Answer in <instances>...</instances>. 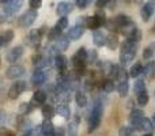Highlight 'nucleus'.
I'll list each match as a JSON object with an SVG mask.
<instances>
[{"label": "nucleus", "instance_id": "obj_1", "mask_svg": "<svg viewBox=\"0 0 155 136\" xmlns=\"http://www.w3.org/2000/svg\"><path fill=\"white\" fill-rule=\"evenodd\" d=\"M102 104L101 102H95L94 105L93 110H91V116H90V120H88V132H93L98 128V125L101 124V117H102Z\"/></svg>", "mask_w": 155, "mask_h": 136}, {"label": "nucleus", "instance_id": "obj_2", "mask_svg": "<svg viewBox=\"0 0 155 136\" xmlns=\"http://www.w3.org/2000/svg\"><path fill=\"white\" fill-rule=\"evenodd\" d=\"M26 88H27L26 82H23V80L15 82L10 87V90H8V98H10V99H16L25 90H26Z\"/></svg>", "mask_w": 155, "mask_h": 136}, {"label": "nucleus", "instance_id": "obj_3", "mask_svg": "<svg viewBox=\"0 0 155 136\" xmlns=\"http://www.w3.org/2000/svg\"><path fill=\"white\" fill-rule=\"evenodd\" d=\"M37 11L35 10H27L26 12L23 14V15L19 18V25H21V27H30L33 23H34V21L37 19Z\"/></svg>", "mask_w": 155, "mask_h": 136}, {"label": "nucleus", "instance_id": "obj_4", "mask_svg": "<svg viewBox=\"0 0 155 136\" xmlns=\"http://www.w3.org/2000/svg\"><path fill=\"white\" fill-rule=\"evenodd\" d=\"M22 55H23V48H22V46H15V48L10 49V51L7 52L5 60H7L8 63H14V61L21 59Z\"/></svg>", "mask_w": 155, "mask_h": 136}, {"label": "nucleus", "instance_id": "obj_5", "mask_svg": "<svg viewBox=\"0 0 155 136\" xmlns=\"http://www.w3.org/2000/svg\"><path fill=\"white\" fill-rule=\"evenodd\" d=\"M155 11V0H148L142 8V18L144 22H147L151 18V15Z\"/></svg>", "mask_w": 155, "mask_h": 136}, {"label": "nucleus", "instance_id": "obj_6", "mask_svg": "<svg viewBox=\"0 0 155 136\" xmlns=\"http://www.w3.org/2000/svg\"><path fill=\"white\" fill-rule=\"evenodd\" d=\"M21 7H22V0H8L7 3H4L3 10L7 14H10V15H14L15 12H18Z\"/></svg>", "mask_w": 155, "mask_h": 136}, {"label": "nucleus", "instance_id": "obj_7", "mask_svg": "<svg viewBox=\"0 0 155 136\" xmlns=\"http://www.w3.org/2000/svg\"><path fill=\"white\" fill-rule=\"evenodd\" d=\"M23 74H25V68L22 67V65H11V67L7 69V72H5L8 79H18V78H21Z\"/></svg>", "mask_w": 155, "mask_h": 136}, {"label": "nucleus", "instance_id": "obj_8", "mask_svg": "<svg viewBox=\"0 0 155 136\" xmlns=\"http://www.w3.org/2000/svg\"><path fill=\"white\" fill-rule=\"evenodd\" d=\"M72 10H74L72 3H70V2H60L59 4H57L56 12H57V15H60V16H65V15H68V14H70Z\"/></svg>", "mask_w": 155, "mask_h": 136}, {"label": "nucleus", "instance_id": "obj_9", "mask_svg": "<svg viewBox=\"0 0 155 136\" xmlns=\"http://www.w3.org/2000/svg\"><path fill=\"white\" fill-rule=\"evenodd\" d=\"M83 33H84V29H83V26H80V25H76V26L71 27V30L68 32L67 37L70 38V40L76 41V40H79V38L82 37Z\"/></svg>", "mask_w": 155, "mask_h": 136}, {"label": "nucleus", "instance_id": "obj_10", "mask_svg": "<svg viewBox=\"0 0 155 136\" xmlns=\"http://www.w3.org/2000/svg\"><path fill=\"white\" fill-rule=\"evenodd\" d=\"M26 42L29 44V45L37 46L38 44L41 42V32H38V30H31L29 37H27V40H26Z\"/></svg>", "mask_w": 155, "mask_h": 136}, {"label": "nucleus", "instance_id": "obj_11", "mask_svg": "<svg viewBox=\"0 0 155 136\" xmlns=\"http://www.w3.org/2000/svg\"><path fill=\"white\" fill-rule=\"evenodd\" d=\"M93 41L97 46H104L105 42H106V35H105L104 32H101V30H95L93 34Z\"/></svg>", "mask_w": 155, "mask_h": 136}, {"label": "nucleus", "instance_id": "obj_12", "mask_svg": "<svg viewBox=\"0 0 155 136\" xmlns=\"http://www.w3.org/2000/svg\"><path fill=\"white\" fill-rule=\"evenodd\" d=\"M41 131H42V135L45 136H53L54 132V125L51 120H45L41 125Z\"/></svg>", "mask_w": 155, "mask_h": 136}, {"label": "nucleus", "instance_id": "obj_13", "mask_svg": "<svg viewBox=\"0 0 155 136\" xmlns=\"http://www.w3.org/2000/svg\"><path fill=\"white\" fill-rule=\"evenodd\" d=\"M31 82L34 85H42V83L46 82V74L44 71H41V69H37L31 78Z\"/></svg>", "mask_w": 155, "mask_h": 136}, {"label": "nucleus", "instance_id": "obj_14", "mask_svg": "<svg viewBox=\"0 0 155 136\" xmlns=\"http://www.w3.org/2000/svg\"><path fill=\"white\" fill-rule=\"evenodd\" d=\"M84 26L88 27L90 30H97L99 26H102V25L99 23V21L95 16H87V18H84Z\"/></svg>", "mask_w": 155, "mask_h": 136}, {"label": "nucleus", "instance_id": "obj_15", "mask_svg": "<svg viewBox=\"0 0 155 136\" xmlns=\"http://www.w3.org/2000/svg\"><path fill=\"white\" fill-rule=\"evenodd\" d=\"M68 45H70V38H68L67 35H60L56 40V45L54 46H56L59 51H65V49H68Z\"/></svg>", "mask_w": 155, "mask_h": 136}, {"label": "nucleus", "instance_id": "obj_16", "mask_svg": "<svg viewBox=\"0 0 155 136\" xmlns=\"http://www.w3.org/2000/svg\"><path fill=\"white\" fill-rule=\"evenodd\" d=\"M136 56V52H121L120 53V60H121V64L127 65L132 61Z\"/></svg>", "mask_w": 155, "mask_h": 136}, {"label": "nucleus", "instance_id": "obj_17", "mask_svg": "<svg viewBox=\"0 0 155 136\" xmlns=\"http://www.w3.org/2000/svg\"><path fill=\"white\" fill-rule=\"evenodd\" d=\"M54 113H56V114H59V116H61L63 118H68V117H70V114H71L70 108H68L67 105H57Z\"/></svg>", "mask_w": 155, "mask_h": 136}, {"label": "nucleus", "instance_id": "obj_18", "mask_svg": "<svg viewBox=\"0 0 155 136\" xmlns=\"http://www.w3.org/2000/svg\"><path fill=\"white\" fill-rule=\"evenodd\" d=\"M114 23H116V26H118V27H123V26H125L127 23H129L131 22V18H129L128 15H124V14H120V15H117L114 19Z\"/></svg>", "mask_w": 155, "mask_h": 136}, {"label": "nucleus", "instance_id": "obj_19", "mask_svg": "<svg viewBox=\"0 0 155 136\" xmlns=\"http://www.w3.org/2000/svg\"><path fill=\"white\" fill-rule=\"evenodd\" d=\"M75 101H76L78 106L84 108L86 105H87V97H86V94L83 93V91H76V94H75Z\"/></svg>", "mask_w": 155, "mask_h": 136}, {"label": "nucleus", "instance_id": "obj_20", "mask_svg": "<svg viewBox=\"0 0 155 136\" xmlns=\"http://www.w3.org/2000/svg\"><path fill=\"white\" fill-rule=\"evenodd\" d=\"M54 65H56L60 71L65 69V67H67V57L63 56V55H57V56L54 57Z\"/></svg>", "mask_w": 155, "mask_h": 136}, {"label": "nucleus", "instance_id": "obj_21", "mask_svg": "<svg viewBox=\"0 0 155 136\" xmlns=\"http://www.w3.org/2000/svg\"><path fill=\"white\" fill-rule=\"evenodd\" d=\"M136 29H137V26L134 23V22L131 21V22H129V23H127L125 26H123V27H121V32H123V34H124V35H127V37H129V35H131L132 33H134Z\"/></svg>", "mask_w": 155, "mask_h": 136}, {"label": "nucleus", "instance_id": "obj_22", "mask_svg": "<svg viewBox=\"0 0 155 136\" xmlns=\"http://www.w3.org/2000/svg\"><path fill=\"white\" fill-rule=\"evenodd\" d=\"M33 101L35 104H44L46 101V93L42 90H37L34 91V95H33Z\"/></svg>", "mask_w": 155, "mask_h": 136}, {"label": "nucleus", "instance_id": "obj_23", "mask_svg": "<svg viewBox=\"0 0 155 136\" xmlns=\"http://www.w3.org/2000/svg\"><path fill=\"white\" fill-rule=\"evenodd\" d=\"M105 45H106L109 49H116V46L118 45V38H117V35H114V34L107 35Z\"/></svg>", "mask_w": 155, "mask_h": 136}, {"label": "nucleus", "instance_id": "obj_24", "mask_svg": "<svg viewBox=\"0 0 155 136\" xmlns=\"http://www.w3.org/2000/svg\"><path fill=\"white\" fill-rule=\"evenodd\" d=\"M117 91L121 98L127 97V94H128V82H117Z\"/></svg>", "mask_w": 155, "mask_h": 136}, {"label": "nucleus", "instance_id": "obj_25", "mask_svg": "<svg viewBox=\"0 0 155 136\" xmlns=\"http://www.w3.org/2000/svg\"><path fill=\"white\" fill-rule=\"evenodd\" d=\"M121 52H136V42H132V41L127 40L121 45Z\"/></svg>", "mask_w": 155, "mask_h": 136}, {"label": "nucleus", "instance_id": "obj_26", "mask_svg": "<svg viewBox=\"0 0 155 136\" xmlns=\"http://www.w3.org/2000/svg\"><path fill=\"white\" fill-rule=\"evenodd\" d=\"M42 114L46 120H51L54 116V109L51 106V105H44L42 106Z\"/></svg>", "mask_w": 155, "mask_h": 136}, {"label": "nucleus", "instance_id": "obj_27", "mask_svg": "<svg viewBox=\"0 0 155 136\" xmlns=\"http://www.w3.org/2000/svg\"><path fill=\"white\" fill-rule=\"evenodd\" d=\"M140 74H143V67L140 63H136V64L132 65L131 71H129V75H131L132 78H137Z\"/></svg>", "mask_w": 155, "mask_h": 136}, {"label": "nucleus", "instance_id": "obj_28", "mask_svg": "<svg viewBox=\"0 0 155 136\" xmlns=\"http://www.w3.org/2000/svg\"><path fill=\"white\" fill-rule=\"evenodd\" d=\"M33 64H34L35 67H38V69H41L42 67L48 65V59H45V57H42V56H35L34 60H33Z\"/></svg>", "mask_w": 155, "mask_h": 136}, {"label": "nucleus", "instance_id": "obj_29", "mask_svg": "<svg viewBox=\"0 0 155 136\" xmlns=\"http://www.w3.org/2000/svg\"><path fill=\"white\" fill-rule=\"evenodd\" d=\"M135 93L137 94V95H140V94H143V93H146V85H144V82L143 80H136L135 82Z\"/></svg>", "mask_w": 155, "mask_h": 136}, {"label": "nucleus", "instance_id": "obj_30", "mask_svg": "<svg viewBox=\"0 0 155 136\" xmlns=\"http://www.w3.org/2000/svg\"><path fill=\"white\" fill-rule=\"evenodd\" d=\"M140 127H142V131H147V132H151L153 131V128H154L153 121L148 120V118H146V117L142 118V125Z\"/></svg>", "mask_w": 155, "mask_h": 136}, {"label": "nucleus", "instance_id": "obj_31", "mask_svg": "<svg viewBox=\"0 0 155 136\" xmlns=\"http://www.w3.org/2000/svg\"><path fill=\"white\" fill-rule=\"evenodd\" d=\"M102 88H104L105 93H112L114 90V82L110 79H106L102 82Z\"/></svg>", "mask_w": 155, "mask_h": 136}, {"label": "nucleus", "instance_id": "obj_32", "mask_svg": "<svg viewBox=\"0 0 155 136\" xmlns=\"http://www.w3.org/2000/svg\"><path fill=\"white\" fill-rule=\"evenodd\" d=\"M143 74H144L147 78L154 76V74H155V64L154 63H148V64L146 65V68H143Z\"/></svg>", "mask_w": 155, "mask_h": 136}, {"label": "nucleus", "instance_id": "obj_33", "mask_svg": "<svg viewBox=\"0 0 155 136\" xmlns=\"http://www.w3.org/2000/svg\"><path fill=\"white\" fill-rule=\"evenodd\" d=\"M60 35H61V32H60L59 29H56V27H53V29H51L48 32V40H51V41L57 40Z\"/></svg>", "mask_w": 155, "mask_h": 136}, {"label": "nucleus", "instance_id": "obj_34", "mask_svg": "<svg viewBox=\"0 0 155 136\" xmlns=\"http://www.w3.org/2000/svg\"><path fill=\"white\" fill-rule=\"evenodd\" d=\"M127 40H129V41H132V42H136L137 44L140 40H142V32H140L139 29H136L128 38H127Z\"/></svg>", "mask_w": 155, "mask_h": 136}, {"label": "nucleus", "instance_id": "obj_35", "mask_svg": "<svg viewBox=\"0 0 155 136\" xmlns=\"http://www.w3.org/2000/svg\"><path fill=\"white\" fill-rule=\"evenodd\" d=\"M56 29H59L60 32H63V30L65 29V27H68V19L65 18V16H61V18L57 21V23H56Z\"/></svg>", "mask_w": 155, "mask_h": 136}, {"label": "nucleus", "instance_id": "obj_36", "mask_svg": "<svg viewBox=\"0 0 155 136\" xmlns=\"http://www.w3.org/2000/svg\"><path fill=\"white\" fill-rule=\"evenodd\" d=\"M134 128H131V127H123V128H120V131H118V136H132L134 135Z\"/></svg>", "mask_w": 155, "mask_h": 136}, {"label": "nucleus", "instance_id": "obj_37", "mask_svg": "<svg viewBox=\"0 0 155 136\" xmlns=\"http://www.w3.org/2000/svg\"><path fill=\"white\" fill-rule=\"evenodd\" d=\"M137 104H139L140 106H144V105L148 104V95H147V93H143V94H140V95H137Z\"/></svg>", "mask_w": 155, "mask_h": 136}, {"label": "nucleus", "instance_id": "obj_38", "mask_svg": "<svg viewBox=\"0 0 155 136\" xmlns=\"http://www.w3.org/2000/svg\"><path fill=\"white\" fill-rule=\"evenodd\" d=\"M41 134H42V131H41V127H35V128L29 129V131L25 134V136H40Z\"/></svg>", "mask_w": 155, "mask_h": 136}, {"label": "nucleus", "instance_id": "obj_39", "mask_svg": "<svg viewBox=\"0 0 155 136\" xmlns=\"http://www.w3.org/2000/svg\"><path fill=\"white\" fill-rule=\"evenodd\" d=\"M154 56V49L151 48V46H148V48L144 49V52H143V59L144 60H151Z\"/></svg>", "mask_w": 155, "mask_h": 136}, {"label": "nucleus", "instance_id": "obj_40", "mask_svg": "<svg viewBox=\"0 0 155 136\" xmlns=\"http://www.w3.org/2000/svg\"><path fill=\"white\" fill-rule=\"evenodd\" d=\"M94 16H95L97 19H98V21H99V23H101V25L106 23V16H105V12H104V11L98 10L95 14H94Z\"/></svg>", "mask_w": 155, "mask_h": 136}, {"label": "nucleus", "instance_id": "obj_41", "mask_svg": "<svg viewBox=\"0 0 155 136\" xmlns=\"http://www.w3.org/2000/svg\"><path fill=\"white\" fill-rule=\"evenodd\" d=\"M75 57H76V59H79V60H83V61H86V57H87V51H86L84 48H79V51L76 52Z\"/></svg>", "mask_w": 155, "mask_h": 136}, {"label": "nucleus", "instance_id": "obj_42", "mask_svg": "<svg viewBox=\"0 0 155 136\" xmlns=\"http://www.w3.org/2000/svg\"><path fill=\"white\" fill-rule=\"evenodd\" d=\"M29 4L33 10H38L42 5V0H29Z\"/></svg>", "mask_w": 155, "mask_h": 136}, {"label": "nucleus", "instance_id": "obj_43", "mask_svg": "<svg viewBox=\"0 0 155 136\" xmlns=\"http://www.w3.org/2000/svg\"><path fill=\"white\" fill-rule=\"evenodd\" d=\"M97 60V52H87V57H86V61L87 63H94Z\"/></svg>", "mask_w": 155, "mask_h": 136}, {"label": "nucleus", "instance_id": "obj_44", "mask_svg": "<svg viewBox=\"0 0 155 136\" xmlns=\"http://www.w3.org/2000/svg\"><path fill=\"white\" fill-rule=\"evenodd\" d=\"M10 14H7L4 10L0 11V23H3V22H7L8 19H10Z\"/></svg>", "mask_w": 155, "mask_h": 136}, {"label": "nucleus", "instance_id": "obj_45", "mask_svg": "<svg viewBox=\"0 0 155 136\" xmlns=\"http://www.w3.org/2000/svg\"><path fill=\"white\" fill-rule=\"evenodd\" d=\"M143 114H144V113H143L142 110H139V109L136 110V109H135L134 112H132V114H131V118H142V117H144Z\"/></svg>", "mask_w": 155, "mask_h": 136}, {"label": "nucleus", "instance_id": "obj_46", "mask_svg": "<svg viewBox=\"0 0 155 136\" xmlns=\"http://www.w3.org/2000/svg\"><path fill=\"white\" fill-rule=\"evenodd\" d=\"M76 131H78V125L75 123H71L70 124V134H71V136H76Z\"/></svg>", "mask_w": 155, "mask_h": 136}, {"label": "nucleus", "instance_id": "obj_47", "mask_svg": "<svg viewBox=\"0 0 155 136\" xmlns=\"http://www.w3.org/2000/svg\"><path fill=\"white\" fill-rule=\"evenodd\" d=\"M31 109H33V106H30L29 104H22V106H21L22 113H29Z\"/></svg>", "mask_w": 155, "mask_h": 136}, {"label": "nucleus", "instance_id": "obj_48", "mask_svg": "<svg viewBox=\"0 0 155 136\" xmlns=\"http://www.w3.org/2000/svg\"><path fill=\"white\" fill-rule=\"evenodd\" d=\"M75 3H76V5L79 8H86V7H87V4H88L87 0H76Z\"/></svg>", "mask_w": 155, "mask_h": 136}, {"label": "nucleus", "instance_id": "obj_49", "mask_svg": "<svg viewBox=\"0 0 155 136\" xmlns=\"http://www.w3.org/2000/svg\"><path fill=\"white\" fill-rule=\"evenodd\" d=\"M0 136H14V132L8 131V129L2 128V129H0Z\"/></svg>", "mask_w": 155, "mask_h": 136}, {"label": "nucleus", "instance_id": "obj_50", "mask_svg": "<svg viewBox=\"0 0 155 136\" xmlns=\"http://www.w3.org/2000/svg\"><path fill=\"white\" fill-rule=\"evenodd\" d=\"M107 5V0H97V7L98 8H104Z\"/></svg>", "mask_w": 155, "mask_h": 136}, {"label": "nucleus", "instance_id": "obj_51", "mask_svg": "<svg viewBox=\"0 0 155 136\" xmlns=\"http://www.w3.org/2000/svg\"><path fill=\"white\" fill-rule=\"evenodd\" d=\"M5 120H7V114H5V112L0 110V124H4Z\"/></svg>", "mask_w": 155, "mask_h": 136}, {"label": "nucleus", "instance_id": "obj_52", "mask_svg": "<svg viewBox=\"0 0 155 136\" xmlns=\"http://www.w3.org/2000/svg\"><path fill=\"white\" fill-rule=\"evenodd\" d=\"M116 2H117V0H107V7H109L110 10H113V8L116 7Z\"/></svg>", "mask_w": 155, "mask_h": 136}, {"label": "nucleus", "instance_id": "obj_53", "mask_svg": "<svg viewBox=\"0 0 155 136\" xmlns=\"http://www.w3.org/2000/svg\"><path fill=\"white\" fill-rule=\"evenodd\" d=\"M53 136H65L64 135V129L60 128V129H57V131H54L53 132Z\"/></svg>", "mask_w": 155, "mask_h": 136}, {"label": "nucleus", "instance_id": "obj_54", "mask_svg": "<svg viewBox=\"0 0 155 136\" xmlns=\"http://www.w3.org/2000/svg\"><path fill=\"white\" fill-rule=\"evenodd\" d=\"M153 125H154V128H155V114H154V117H153Z\"/></svg>", "mask_w": 155, "mask_h": 136}, {"label": "nucleus", "instance_id": "obj_55", "mask_svg": "<svg viewBox=\"0 0 155 136\" xmlns=\"http://www.w3.org/2000/svg\"><path fill=\"white\" fill-rule=\"evenodd\" d=\"M8 0H0V3H3V4H4V3H7Z\"/></svg>", "mask_w": 155, "mask_h": 136}, {"label": "nucleus", "instance_id": "obj_56", "mask_svg": "<svg viewBox=\"0 0 155 136\" xmlns=\"http://www.w3.org/2000/svg\"><path fill=\"white\" fill-rule=\"evenodd\" d=\"M144 136H153V135H151V134H147V135H144Z\"/></svg>", "mask_w": 155, "mask_h": 136}, {"label": "nucleus", "instance_id": "obj_57", "mask_svg": "<svg viewBox=\"0 0 155 136\" xmlns=\"http://www.w3.org/2000/svg\"><path fill=\"white\" fill-rule=\"evenodd\" d=\"M87 2H88V3H91V2H93V0H87Z\"/></svg>", "mask_w": 155, "mask_h": 136}, {"label": "nucleus", "instance_id": "obj_58", "mask_svg": "<svg viewBox=\"0 0 155 136\" xmlns=\"http://www.w3.org/2000/svg\"><path fill=\"white\" fill-rule=\"evenodd\" d=\"M74 2H76V0H74Z\"/></svg>", "mask_w": 155, "mask_h": 136}, {"label": "nucleus", "instance_id": "obj_59", "mask_svg": "<svg viewBox=\"0 0 155 136\" xmlns=\"http://www.w3.org/2000/svg\"><path fill=\"white\" fill-rule=\"evenodd\" d=\"M23 136H25V135H23Z\"/></svg>", "mask_w": 155, "mask_h": 136}]
</instances>
